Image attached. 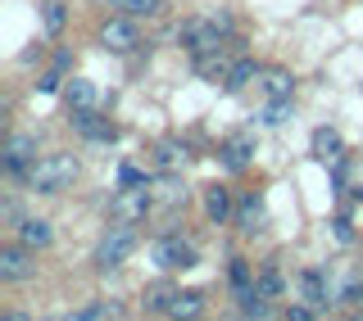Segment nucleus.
I'll list each match as a JSON object with an SVG mask.
<instances>
[{"label": "nucleus", "instance_id": "f257e3e1", "mask_svg": "<svg viewBox=\"0 0 363 321\" xmlns=\"http://www.w3.org/2000/svg\"><path fill=\"white\" fill-rule=\"evenodd\" d=\"M73 177H77V158L73 154H41L37 163L28 168V186L37 194H60V190L73 186Z\"/></svg>", "mask_w": 363, "mask_h": 321}, {"label": "nucleus", "instance_id": "f03ea898", "mask_svg": "<svg viewBox=\"0 0 363 321\" xmlns=\"http://www.w3.org/2000/svg\"><path fill=\"white\" fill-rule=\"evenodd\" d=\"M232 32V18L218 14V18H196V23H182V45H186L191 54H204V50H218L223 37Z\"/></svg>", "mask_w": 363, "mask_h": 321}, {"label": "nucleus", "instance_id": "7ed1b4c3", "mask_svg": "<svg viewBox=\"0 0 363 321\" xmlns=\"http://www.w3.org/2000/svg\"><path fill=\"white\" fill-rule=\"evenodd\" d=\"M136 254V222H118L113 231L100 240V249H96V267H123Z\"/></svg>", "mask_w": 363, "mask_h": 321}, {"label": "nucleus", "instance_id": "20e7f679", "mask_svg": "<svg viewBox=\"0 0 363 321\" xmlns=\"http://www.w3.org/2000/svg\"><path fill=\"white\" fill-rule=\"evenodd\" d=\"M100 45H105L109 54H132L136 45H141V32H136L132 14H113L100 23Z\"/></svg>", "mask_w": 363, "mask_h": 321}, {"label": "nucleus", "instance_id": "39448f33", "mask_svg": "<svg viewBox=\"0 0 363 321\" xmlns=\"http://www.w3.org/2000/svg\"><path fill=\"white\" fill-rule=\"evenodd\" d=\"M150 204H155L150 181H145V186H123L118 194H113L109 213H113V222H141V217L150 213Z\"/></svg>", "mask_w": 363, "mask_h": 321}, {"label": "nucleus", "instance_id": "423d86ee", "mask_svg": "<svg viewBox=\"0 0 363 321\" xmlns=\"http://www.w3.org/2000/svg\"><path fill=\"white\" fill-rule=\"evenodd\" d=\"M32 163H37V136L14 132L5 141V172H9V177H28Z\"/></svg>", "mask_w": 363, "mask_h": 321}, {"label": "nucleus", "instance_id": "0eeeda50", "mask_svg": "<svg viewBox=\"0 0 363 321\" xmlns=\"http://www.w3.org/2000/svg\"><path fill=\"white\" fill-rule=\"evenodd\" d=\"M32 272H37V262H32V249L23 245V240L0 249V281H5V285L9 281H28Z\"/></svg>", "mask_w": 363, "mask_h": 321}, {"label": "nucleus", "instance_id": "6e6552de", "mask_svg": "<svg viewBox=\"0 0 363 321\" xmlns=\"http://www.w3.org/2000/svg\"><path fill=\"white\" fill-rule=\"evenodd\" d=\"M155 262L164 272H177V267H196V249L186 245V240H177V235H164L155 245Z\"/></svg>", "mask_w": 363, "mask_h": 321}, {"label": "nucleus", "instance_id": "1a4fd4ad", "mask_svg": "<svg viewBox=\"0 0 363 321\" xmlns=\"http://www.w3.org/2000/svg\"><path fill=\"white\" fill-rule=\"evenodd\" d=\"M73 127L86 136V141H113L118 136V127H113L109 118H100L96 109H73Z\"/></svg>", "mask_w": 363, "mask_h": 321}, {"label": "nucleus", "instance_id": "9d476101", "mask_svg": "<svg viewBox=\"0 0 363 321\" xmlns=\"http://www.w3.org/2000/svg\"><path fill=\"white\" fill-rule=\"evenodd\" d=\"M236 226H241L245 235L264 231V226H268V204L259 199V194H245V199L236 204Z\"/></svg>", "mask_w": 363, "mask_h": 321}, {"label": "nucleus", "instance_id": "9b49d317", "mask_svg": "<svg viewBox=\"0 0 363 321\" xmlns=\"http://www.w3.org/2000/svg\"><path fill=\"white\" fill-rule=\"evenodd\" d=\"M309 150H313L318 163H340V154H345V141H340V132H336V127H318Z\"/></svg>", "mask_w": 363, "mask_h": 321}, {"label": "nucleus", "instance_id": "f8f14e48", "mask_svg": "<svg viewBox=\"0 0 363 321\" xmlns=\"http://www.w3.org/2000/svg\"><path fill=\"white\" fill-rule=\"evenodd\" d=\"M18 240L28 249H45L55 240V231H50V222H45V217H23V222H18Z\"/></svg>", "mask_w": 363, "mask_h": 321}, {"label": "nucleus", "instance_id": "ddd939ff", "mask_svg": "<svg viewBox=\"0 0 363 321\" xmlns=\"http://www.w3.org/2000/svg\"><path fill=\"white\" fill-rule=\"evenodd\" d=\"M300 294H304V299H309L313 308H323V313H327V303H332V299H327V272L309 267V272L300 276Z\"/></svg>", "mask_w": 363, "mask_h": 321}, {"label": "nucleus", "instance_id": "4468645a", "mask_svg": "<svg viewBox=\"0 0 363 321\" xmlns=\"http://www.w3.org/2000/svg\"><path fill=\"white\" fill-rule=\"evenodd\" d=\"M250 158H255V141H250V136H232V141L223 145V163L227 168H250Z\"/></svg>", "mask_w": 363, "mask_h": 321}, {"label": "nucleus", "instance_id": "2eb2a0df", "mask_svg": "<svg viewBox=\"0 0 363 321\" xmlns=\"http://www.w3.org/2000/svg\"><path fill=\"white\" fill-rule=\"evenodd\" d=\"M204 213H209L213 222H227V217L236 213V204H232V194H227V186H209V190H204Z\"/></svg>", "mask_w": 363, "mask_h": 321}, {"label": "nucleus", "instance_id": "dca6fc26", "mask_svg": "<svg viewBox=\"0 0 363 321\" xmlns=\"http://www.w3.org/2000/svg\"><path fill=\"white\" fill-rule=\"evenodd\" d=\"M255 77H259V64L255 59H236L232 68H227V77H223V91H245Z\"/></svg>", "mask_w": 363, "mask_h": 321}, {"label": "nucleus", "instance_id": "f3484780", "mask_svg": "<svg viewBox=\"0 0 363 321\" xmlns=\"http://www.w3.org/2000/svg\"><path fill=\"white\" fill-rule=\"evenodd\" d=\"M173 299H177V290L168 281H159V285H150V290H145V313H168V308H173Z\"/></svg>", "mask_w": 363, "mask_h": 321}, {"label": "nucleus", "instance_id": "a211bd4d", "mask_svg": "<svg viewBox=\"0 0 363 321\" xmlns=\"http://www.w3.org/2000/svg\"><path fill=\"white\" fill-rule=\"evenodd\" d=\"M204 313V294L200 290H177L173 308H168V317H200Z\"/></svg>", "mask_w": 363, "mask_h": 321}, {"label": "nucleus", "instance_id": "6ab92c4d", "mask_svg": "<svg viewBox=\"0 0 363 321\" xmlns=\"http://www.w3.org/2000/svg\"><path fill=\"white\" fill-rule=\"evenodd\" d=\"M264 86H268V95H272V100H291L295 77L286 73V68H268V73H264Z\"/></svg>", "mask_w": 363, "mask_h": 321}, {"label": "nucleus", "instance_id": "aec40b11", "mask_svg": "<svg viewBox=\"0 0 363 321\" xmlns=\"http://www.w3.org/2000/svg\"><path fill=\"white\" fill-rule=\"evenodd\" d=\"M68 109H96V86L86 77H73L68 82Z\"/></svg>", "mask_w": 363, "mask_h": 321}, {"label": "nucleus", "instance_id": "412c9836", "mask_svg": "<svg viewBox=\"0 0 363 321\" xmlns=\"http://www.w3.org/2000/svg\"><path fill=\"white\" fill-rule=\"evenodd\" d=\"M281 290H286V281H281L277 267H264L255 276V294H264V299H281Z\"/></svg>", "mask_w": 363, "mask_h": 321}, {"label": "nucleus", "instance_id": "4be33fe9", "mask_svg": "<svg viewBox=\"0 0 363 321\" xmlns=\"http://www.w3.org/2000/svg\"><path fill=\"white\" fill-rule=\"evenodd\" d=\"M118 14H132V18H150V14H159V5L164 0H109Z\"/></svg>", "mask_w": 363, "mask_h": 321}, {"label": "nucleus", "instance_id": "5701e85b", "mask_svg": "<svg viewBox=\"0 0 363 321\" xmlns=\"http://www.w3.org/2000/svg\"><path fill=\"white\" fill-rule=\"evenodd\" d=\"M186 145H177V141H164L159 145V168H168V172H177V168H186Z\"/></svg>", "mask_w": 363, "mask_h": 321}, {"label": "nucleus", "instance_id": "b1692460", "mask_svg": "<svg viewBox=\"0 0 363 321\" xmlns=\"http://www.w3.org/2000/svg\"><path fill=\"white\" fill-rule=\"evenodd\" d=\"M45 32H50V37H60V32H64V5H60V0H50V5H45Z\"/></svg>", "mask_w": 363, "mask_h": 321}, {"label": "nucleus", "instance_id": "393cba45", "mask_svg": "<svg viewBox=\"0 0 363 321\" xmlns=\"http://www.w3.org/2000/svg\"><path fill=\"white\" fill-rule=\"evenodd\" d=\"M159 199H164V204H177V199H186V186H182L177 177H164V181H159Z\"/></svg>", "mask_w": 363, "mask_h": 321}, {"label": "nucleus", "instance_id": "a878e982", "mask_svg": "<svg viewBox=\"0 0 363 321\" xmlns=\"http://www.w3.org/2000/svg\"><path fill=\"white\" fill-rule=\"evenodd\" d=\"M286 118H291V100H272L268 113H264V122H268V127H281Z\"/></svg>", "mask_w": 363, "mask_h": 321}, {"label": "nucleus", "instance_id": "bb28decb", "mask_svg": "<svg viewBox=\"0 0 363 321\" xmlns=\"http://www.w3.org/2000/svg\"><path fill=\"white\" fill-rule=\"evenodd\" d=\"M77 317H82V321H105V317H118V303H91V308H82Z\"/></svg>", "mask_w": 363, "mask_h": 321}, {"label": "nucleus", "instance_id": "cd10ccee", "mask_svg": "<svg viewBox=\"0 0 363 321\" xmlns=\"http://www.w3.org/2000/svg\"><path fill=\"white\" fill-rule=\"evenodd\" d=\"M227 276H232L236 294H241V290H250V262H245V258H236V262H232V272H227Z\"/></svg>", "mask_w": 363, "mask_h": 321}, {"label": "nucleus", "instance_id": "c85d7f7f", "mask_svg": "<svg viewBox=\"0 0 363 321\" xmlns=\"http://www.w3.org/2000/svg\"><path fill=\"white\" fill-rule=\"evenodd\" d=\"M118 186H145V172H136V168H123V172H118Z\"/></svg>", "mask_w": 363, "mask_h": 321}, {"label": "nucleus", "instance_id": "c756f323", "mask_svg": "<svg viewBox=\"0 0 363 321\" xmlns=\"http://www.w3.org/2000/svg\"><path fill=\"white\" fill-rule=\"evenodd\" d=\"M354 303H359V308H363V285H359V294H354Z\"/></svg>", "mask_w": 363, "mask_h": 321}]
</instances>
